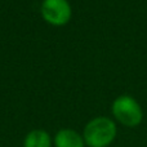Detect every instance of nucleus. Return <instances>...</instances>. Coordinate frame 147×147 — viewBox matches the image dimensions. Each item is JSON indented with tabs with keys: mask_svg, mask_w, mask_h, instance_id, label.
I'll return each mask as SVG.
<instances>
[{
	"mask_svg": "<svg viewBox=\"0 0 147 147\" xmlns=\"http://www.w3.org/2000/svg\"><path fill=\"white\" fill-rule=\"evenodd\" d=\"M40 12L43 18L53 26H63L71 20L72 9L67 0H44Z\"/></svg>",
	"mask_w": 147,
	"mask_h": 147,
	"instance_id": "7ed1b4c3",
	"label": "nucleus"
},
{
	"mask_svg": "<svg viewBox=\"0 0 147 147\" xmlns=\"http://www.w3.org/2000/svg\"><path fill=\"white\" fill-rule=\"evenodd\" d=\"M53 143L54 147H86L83 134L70 128L58 130L54 136Z\"/></svg>",
	"mask_w": 147,
	"mask_h": 147,
	"instance_id": "20e7f679",
	"label": "nucleus"
},
{
	"mask_svg": "<svg viewBox=\"0 0 147 147\" xmlns=\"http://www.w3.org/2000/svg\"><path fill=\"white\" fill-rule=\"evenodd\" d=\"M111 112L117 123L128 128L138 127L143 120V110L140 102L128 94H123L114 99Z\"/></svg>",
	"mask_w": 147,
	"mask_h": 147,
	"instance_id": "f03ea898",
	"label": "nucleus"
},
{
	"mask_svg": "<svg viewBox=\"0 0 147 147\" xmlns=\"http://www.w3.org/2000/svg\"><path fill=\"white\" fill-rule=\"evenodd\" d=\"M117 136L116 123L107 116H97L86 123L83 138L86 147H109Z\"/></svg>",
	"mask_w": 147,
	"mask_h": 147,
	"instance_id": "f257e3e1",
	"label": "nucleus"
},
{
	"mask_svg": "<svg viewBox=\"0 0 147 147\" xmlns=\"http://www.w3.org/2000/svg\"><path fill=\"white\" fill-rule=\"evenodd\" d=\"M53 141L44 129H34L27 133L23 141V147H52Z\"/></svg>",
	"mask_w": 147,
	"mask_h": 147,
	"instance_id": "39448f33",
	"label": "nucleus"
}]
</instances>
